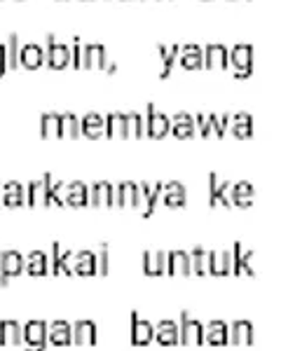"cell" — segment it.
<instances>
[{
  "label": "cell",
  "instance_id": "cell-1",
  "mask_svg": "<svg viewBox=\"0 0 295 351\" xmlns=\"http://www.w3.org/2000/svg\"><path fill=\"white\" fill-rule=\"evenodd\" d=\"M162 195V183H139V190H136V208L143 213V218H150L152 211L157 208V202H160Z\"/></svg>",
  "mask_w": 295,
  "mask_h": 351
},
{
  "label": "cell",
  "instance_id": "cell-2",
  "mask_svg": "<svg viewBox=\"0 0 295 351\" xmlns=\"http://www.w3.org/2000/svg\"><path fill=\"white\" fill-rule=\"evenodd\" d=\"M24 265L26 258L19 251H14V248H8V251L0 253V284L8 286V281L12 276H19L24 271Z\"/></svg>",
  "mask_w": 295,
  "mask_h": 351
},
{
  "label": "cell",
  "instance_id": "cell-3",
  "mask_svg": "<svg viewBox=\"0 0 295 351\" xmlns=\"http://www.w3.org/2000/svg\"><path fill=\"white\" fill-rule=\"evenodd\" d=\"M178 344H195L200 347L204 344V326L197 319H190L188 311L180 314V326H178Z\"/></svg>",
  "mask_w": 295,
  "mask_h": 351
},
{
  "label": "cell",
  "instance_id": "cell-4",
  "mask_svg": "<svg viewBox=\"0 0 295 351\" xmlns=\"http://www.w3.org/2000/svg\"><path fill=\"white\" fill-rule=\"evenodd\" d=\"M24 344L26 351L47 349V326H45V321H28L24 326Z\"/></svg>",
  "mask_w": 295,
  "mask_h": 351
},
{
  "label": "cell",
  "instance_id": "cell-5",
  "mask_svg": "<svg viewBox=\"0 0 295 351\" xmlns=\"http://www.w3.org/2000/svg\"><path fill=\"white\" fill-rule=\"evenodd\" d=\"M230 64L235 66V71H237V75L239 77H246V75H251V71H253V47L251 45H235V47L230 49Z\"/></svg>",
  "mask_w": 295,
  "mask_h": 351
},
{
  "label": "cell",
  "instance_id": "cell-6",
  "mask_svg": "<svg viewBox=\"0 0 295 351\" xmlns=\"http://www.w3.org/2000/svg\"><path fill=\"white\" fill-rule=\"evenodd\" d=\"M143 122H145V134L152 136V138H162V136H167L169 127H172V120H169L164 112L155 110V106H152V104L148 106Z\"/></svg>",
  "mask_w": 295,
  "mask_h": 351
},
{
  "label": "cell",
  "instance_id": "cell-7",
  "mask_svg": "<svg viewBox=\"0 0 295 351\" xmlns=\"http://www.w3.org/2000/svg\"><path fill=\"white\" fill-rule=\"evenodd\" d=\"M45 61L52 68H66L71 64V47L66 43L56 40V36H47V52H45Z\"/></svg>",
  "mask_w": 295,
  "mask_h": 351
},
{
  "label": "cell",
  "instance_id": "cell-8",
  "mask_svg": "<svg viewBox=\"0 0 295 351\" xmlns=\"http://www.w3.org/2000/svg\"><path fill=\"white\" fill-rule=\"evenodd\" d=\"M253 258L255 253L253 251H246L239 241L232 246V274H248V276H255V267H253Z\"/></svg>",
  "mask_w": 295,
  "mask_h": 351
},
{
  "label": "cell",
  "instance_id": "cell-9",
  "mask_svg": "<svg viewBox=\"0 0 295 351\" xmlns=\"http://www.w3.org/2000/svg\"><path fill=\"white\" fill-rule=\"evenodd\" d=\"M49 185H52V173H45L40 180H33L26 188V202L31 206H47Z\"/></svg>",
  "mask_w": 295,
  "mask_h": 351
},
{
  "label": "cell",
  "instance_id": "cell-10",
  "mask_svg": "<svg viewBox=\"0 0 295 351\" xmlns=\"http://www.w3.org/2000/svg\"><path fill=\"white\" fill-rule=\"evenodd\" d=\"M209 204L211 206H225L230 208L232 202H230V183H220L218 176L215 173H209Z\"/></svg>",
  "mask_w": 295,
  "mask_h": 351
},
{
  "label": "cell",
  "instance_id": "cell-11",
  "mask_svg": "<svg viewBox=\"0 0 295 351\" xmlns=\"http://www.w3.org/2000/svg\"><path fill=\"white\" fill-rule=\"evenodd\" d=\"M73 258H75V253L73 251H61V246L59 243H52V263H49V271H52V274H64V276H73Z\"/></svg>",
  "mask_w": 295,
  "mask_h": 351
},
{
  "label": "cell",
  "instance_id": "cell-12",
  "mask_svg": "<svg viewBox=\"0 0 295 351\" xmlns=\"http://www.w3.org/2000/svg\"><path fill=\"white\" fill-rule=\"evenodd\" d=\"M152 335H155V328H152L150 321L141 319L139 314H132V344L136 347H145V344L152 342Z\"/></svg>",
  "mask_w": 295,
  "mask_h": 351
},
{
  "label": "cell",
  "instance_id": "cell-13",
  "mask_svg": "<svg viewBox=\"0 0 295 351\" xmlns=\"http://www.w3.org/2000/svg\"><path fill=\"white\" fill-rule=\"evenodd\" d=\"M167 274H172V276H188V274H192L190 253H185V251L167 253Z\"/></svg>",
  "mask_w": 295,
  "mask_h": 351
},
{
  "label": "cell",
  "instance_id": "cell-14",
  "mask_svg": "<svg viewBox=\"0 0 295 351\" xmlns=\"http://www.w3.org/2000/svg\"><path fill=\"white\" fill-rule=\"evenodd\" d=\"M162 202L164 206L169 208H178V206H185V199H188V192H185V185L183 183H162Z\"/></svg>",
  "mask_w": 295,
  "mask_h": 351
},
{
  "label": "cell",
  "instance_id": "cell-15",
  "mask_svg": "<svg viewBox=\"0 0 295 351\" xmlns=\"http://www.w3.org/2000/svg\"><path fill=\"white\" fill-rule=\"evenodd\" d=\"M209 274L213 276H228L232 274V253L228 248L209 253Z\"/></svg>",
  "mask_w": 295,
  "mask_h": 351
},
{
  "label": "cell",
  "instance_id": "cell-16",
  "mask_svg": "<svg viewBox=\"0 0 295 351\" xmlns=\"http://www.w3.org/2000/svg\"><path fill=\"white\" fill-rule=\"evenodd\" d=\"M202 54H204V66L206 68H225L230 64L228 61V47L225 45H220V43H211V45H206V47L202 49Z\"/></svg>",
  "mask_w": 295,
  "mask_h": 351
},
{
  "label": "cell",
  "instance_id": "cell-17",
  "mask_svg": "<svg viewBox=\"0 0 295 351\" xmlns=\"http://www.w3.org/2000/svg\"><path fill=\"white\" fill-rule=\"evenodd\" d=\"M136 190H139V185L132 183V180H124V183H120L115 190H113V206L136 208Z\"/></svg>",
  "mask_w": 295,
  "mask_h": 351
},
{
  "label": "cell",
  "instance_id": "cell-18",
  "mask_svg": "<svg viewBox=\"0 0 295 351\" xmlns=\"http://www.w3.org/2000/svg\"><path fill=\"white\" fill-rule=\"evenodd\" d=\"M21 342H24V328L19 321H0V344L19 347Z\"/></svg>",
  "mask_w": 295,
  "mask_h": 351
},
{
  "label": "cell",
  "instance_id": "cell-19",
  "mask_svg": "<svg viewBox=\"0 0 295 351\" xmlns=\"http://www.w3.org/2000/svg\"><path fill=\"white\" fill-rule=\"evenodd\" d=\"M47 342H52L54 347H68L73 344V328L66 321H54L47 328Z\"/></svg>",
  "mask_w": 295,
  "mask_h": 351
},
{
  "label": "cell",
  "instance_id": "cell-20",
  "mask_svg": "<svg viewBox=\"0 0 295 351\" xmlns=\"http://www.w3.org/2000/svg\"><path fill=\"white\" fill-rule=\"evenodd\" d=\"M143 271L148 276L167 274V253L164 251H145L143 253Z\"/></svg>",
  "mask_w": 295,
  "mask_h": 351
},
{
  "label": "cell",
  "instance_id": "cell-21",
  "mask_svg": "<svg viewBox=\"0 0 295 351\" xmlns=\"http://www.w3.org/2000/svg\"><path fill=\"white\" fill-rule=\"evenodd\" d=\"M64 202L68 206H87L89 204V188L82 183V180H73V183L66 185V195Z\"/></svg>",
  "mask_w": 295,
  "mask_h": 351
},
{
  "label": "cell",
  "instance_id": "cell-22",
  "mask_svg": "<svg viewBox=\"0 0 295 351\" xmlns=\"http://www.w3.org/2000/svg\"><path fill=\"white\" fill-rule=\"evenodd\" d=\"M108 56L106 47L101 43H92L87 47H82V66L84 68H106Z\"/></svg>",
  "mask_w": 295,
  "mask_h": 351
},
{
  "label": "cell",
  "instance_id": "cell-23",
  "mask_svg": "<svg viewBox=\"0 0 295 351\" xmlns=\"http://www.w3.org/2000/svg\"><path fill=\"white\" fill-rule=\"evenodd\" d=\"M152 337L162 347H176L178 344V324H174V321H160L155 326V335Z\"/></svg>",
  "mask_w": 295,
  "mask_h": 351
},
{
  "label": "cell",
  "instance_id": "cell-24",
  "mask_svg": "<svg viewBox=\"0 0 295 351\" xmlns=\"http://www.w3.org/2000/svg\"><path fill=\"white\" fill-rule=\"evenodd\" d=\"M253 197H255L253 185H251V183H246V180H239V183L230 185V202L235 204V206H239V208L251 206V204H253Z\"/></svg>",
  "mask_w": 295,
  "mask_h": 351
},
{
  "label": "cell",
  "instance_id": "cell-25",
  "mask_svg": "<svg viewBox=\"0 0 295 351\" xmlns=\"http://www.w3.org/2000/svg\"><path fill=\"white\" fill-rule=\"evenodd\" d=\"M113 185L108 180H99L89 188V204L92 206H113Z\"/></svg>",
  "mask_w": 295,
  "mask_h": 351
},
{
  "label": "cell",
  "instance_id": "cell-26",
  "mask_svg": "<svg viewBox=\"0 0 295 351\" xmlns=\"http://www.w3.org/2000/svg\"><path fill=\"white\" fill-rule=\"evenodd\" d=\"M178 61L183 68H190V71H195V68H202L204 66V54H202V47L200 45H183L178 52Z\"/></svg>",
  "mask_w": 295,
  "mask_h": 351
},
{
  "label": "cell",
  "instance_id": "cell-27",
  "mask_svg": "<svg viewBox=\"0 0 295 351\" xmlns=\"http://www.w3.org/2000/svg\"><path fill=\"white\" fill-rule=\"evenodd\" d=\"M73 344H80V347L96 344V326L92 321H78L73 328Z\"/></svg>",
  "mask_w": 295,
  "mask_h": 351
},
{
  "label": "cell",
  "instance_id": "cell-28",
  "mask_svg": "<svg viewBox=\"0 0 295 351\" xmlns=\"http://www.w3.org/2000/svg\"><path fill=\"white\" fill-rule=\"evenodd\" d=\"M19 61L24 64L26 68H38L45 64V49L43 45L38 43H26L19 52Z\"/></svg>",
  "mask_w": 295,
  "mask_h": 351
},
{
  "label": "cell",
  "instance_id": "cell-29",
  "mask_svg": "<svg viewBox=\"0 0 295 351\" xmlns=\"http://www.w3.org/2000/svg\"><path fill=\"white\" fill-rule=\"evenodd\" d=\"M80 132L89 138H96V136L106 134V117L99 115V112H87V115L80 120Z\"/></svg>",
  "mask_w": 295,
  "mask_h": 351
},
{
  "label": "cell",
  "instance_id": "cell-30",
  "mask_svg": "<svg viewBox=\"0 0 295 351\" xmlns=\"http://www.w3.org/2000/svg\"><path fill=\"white\" fill-rule=\"evenodd\" d=\"M73 274H80V276L96 274V253L92 251L75 253V258H73Z\"/></svg>",
  "mask_w": 295,
  "mask_h": 351
},
{
  "label": "cell",
  "instance_id": "cell-31",
  "mask_svg": "<svg viewBox=\"0 0 295 351\" xmlns=\"http://www.w3.org/2000/svg\"><path fill=\"white\" fill-rule=\"evenodd\" d=\"M174 132V136H178V138H190V136H195L197 127H195V117L188 115V112H178V115L172 120V127H169Z\"/></svg>",
  "mask_w": 295,
  "mask_h": 351
},
{
  "label": "cell",
  "instance_id": "cell-32",
  "mask_svg": "<svg viewBox=\"0 0 295 351\" xmlns=\"http://www.w3.org/2000/svg\"><path fill=\"white\" fill-rule=\"evenodd\" d=\"M26 202V188L16 180L3 185V204L5 206H21Z\"/></svg>",
  "mask_w": 295,
  "mask_h": 351
},
{
  "label": "cell",
  "instance_id": "cell-33",
  "mask_svg": "<svg viewBox=\"0 0 295 351\" xmlns=\"http://www.w3.org/2000/svg\"><path fill=\"white\" fill-rule=\"evenodd\" d=\"M230 339L232 344H253V324L251 321H235L230 328Z\"/></svg>",
  "mask_w": 295,
  "mask_h": 351
},
{
  "label": "cell",
  "instance_id": "cell-34",
  "mask_svg": "<svg viewBox=\"0 0 295 351\" xmlns=\"http://www.w3.org/2000/svg\"><path fill=\"white\" fill-rule=\"evenodd\" d=\"M228 127L232 129V134L237 138H248L253 134V117L248 112H237L235 117H230V124Z\"/></svg>",
  "mask_w": 295,
  "mask_h": 351
},
{
  "label": "cell",
  "instance_id": "cell-35",
  "mask_svg": "<svg viewBox=\"0 0 295 351\" xmlns=\"http://www.w3.org/2000/svg\"><path fill=\"white\" fill-rule=\"evenodd\" d=\"M204 342L213 344V347H225V344H228V326H225L223 321L209 324V328L204 330Z\"/></svg>",
  "mask_w": 295,
  "mask_h": 351
},
{
  "label": "cell",
  "instance_id": "cell-36",
  "mask_svg": "<svg viewBox=\"0 0 295 351\" xmlns=\"http://www.w3.org/2000/svg\"><path fill=\"white\" fill-rule=\"evenodd\" d=\"M24 269L31 276H45L49 271V260H47V256H45L43 251H33L31 256L26 258Z\"/></svg>",
  "mask_w": 295,
  "mask_h": 351
},
{
  "label": "cell",
  "instance_id": "cell-37",
  "mask_svg": "<svg viewBox=\"0 0 295 351\" xmlns=\"http://www.w3.org/2000/svg\"><path fill=\"white\" fill-rule=\"evenodd\" d=\"M106 134L117 136V138H127V115L124 112H110V115H106Z\"/></svg>",
  "mask_w": 295,
  "mask_h": 351
},
{
  "label": "cell",
  "instance_id": "cell-38",
  "mask_svg": "<svg viewBox=\"0 0 295 351\" xmlns=\"http://www.w3.org/2000/svg\"><path fill=\"white\" fill-rule=\"evenodd\" d=\"M40 134L45 138L52 136H61V115L59 112H45L40 117Z\"/></svg>",
  "mask_w": 295,
  "mask_h": 351
},
{
  "label": "cell",
  "instance_id": "cell-39",
  "mask_svg": "<svg viewBox=\"0 0 295 351\" xmlns=\"http://www.w3.org/2000/svg\"><path fill=\"white\" fill-rule=\"evenodd\" d=\"M209 253L211 251H206V248H202V246H195L190 251V260H192V274H209Z\"/></svg>",
  "mask_w": 295,
  "mask_h": 351
},
{
  "label": "cell",
  "instance_id": "cell-40",
  "mask_svg": "<svg viewBox=\"0 0 295 351\" xmlns=\"http://www.w3.org/2000/svg\"><path fill=\"white\" fill-rule=\"evenodd\" d=\"M178 52H180V45H172V47L160 45V47H157V54H160V59H162V77H167L172 66L178 61Z\"/></svg>",
  "mask_w": 295,
  "mask_h": 351
},
{
  "label": "cell",
  "instance_id": "cell-41",
  "mask_svg": "<svg viewBox=\"0 0 295 351\" xmlns=\"http://www.w3.org/2000/svg\"><path fill=\"white\" fill-rule=\"evenodd\" d=\"M61 136L66 138H78L80 136V120L73 112H64L61 115Z\"/></svg>",
  "mask_w": 295,
  "mask_h": 351
},
{
  "label": "cell",
  "instance_id": "cell-42",
  "mask_svg": "<svg viewBox=\"0 0 295 351\" xmlns=\"http://www.w3.org/2000/svg\"><path fill=\"white\" fill-rule=\"evenodd\" d=\"M124 115H127V138L129 136L139 138V136L145 134V122L141 112H124Z\"/></svg>",
  "mask_w": 295,
  "mask_h": 351
},
{
  "label": "cell",
  "instance_id": "cell-43",
  "mask_svg": "<svg viewBox=\"0 0 295 351\" xmlns=\"http://www.w3.org/2000/svg\"><path fill=\"white\" fill-rule=\"evenodd\" d=\"M19 36L16 33H10L8 43H5V54H8V68H16L19 66Z\"/></svg>",
  "mask_w": 295,
  "mask_h": 351
},
{
  "label": "cell",
  "instance_id": "cell-44",
  "mask_svg": "<svg viewBox=\"0 0 295 351\" xmlns=\"http://www.w3.org/2000/svg\"><path fill=\"white\" fill-rule=\"evenodd\" d=\"M108 271H110V248H108V243H101L96 251V274L106 276Z\"/></svg>",
  "mask_w": 295,
  "mask_h": 351
},
{
  "label": "cell",
  "instance_id": "cell-45",
  "mask_svg": "<svg viewBox=\"0 0 295 351\" xmlns=\"http://www.w3.org/2000/svg\"><path fill=\"white\" fill-rule=\"evenodd\" d=\"M64 195H66V183H52L49 185V195H47V206L49 204H66L64 202Z\"/></svg>",
  "mask_w": 295,
  "mask_h": 351
},
{
  "label": "cell",
  "instance_id": "cell-46",
  "mask_svg": "<svg viewBox=\"0 0 295 351\" xmlns=\"http://www.w3.org/2000/svg\"><path fill=\"white\" fill-rule=\"evenodd\" d=\"M195 127L200 129V134L202 136H213V132H211V120H209L206 115H195Z\"/></svg>",
  "mask_w": 295,
  "mask_h": 351
},
{
  "label": "cell",
  "instance_id": "cell-47",
  "mask_svg": "<svg viewBox=\"0 0 295 351\" xmlns=\"http://www.w3.org/2000/svg\"><path fill=\"white\" fill-rule=\"evenodd\" d=\"M71 66L82 68V45L78 38L73 40V47H71Z\"/></svg>",
  "mask_w": 295,
  "mask_h": 351
},
{
  "label": "cell",
  "instance_id": "cell-48",
  "mask_svg": "<svg viewBox=\"0 0 295 351\" xmlns=\"http://www.w3.org/2000/svg\"><path fill=\"white\" fill-rule=\"evenodd\" d=\"M209 120H211L213 136H223L225 134V127H223V122H220V115H209Z\"/></svg>",
  "mask_w": 295,
  "mask_h": 351
},
{
  "label": "cell",
  "instance_id": "cell-49",
  "mask_svg": "<svg viewBox=\"0 0 295 351\" xmlns=\"http://www.w3.org/2000/svg\"><path fill=\"white\" fill-rule=\"evenodd\" d=\"M8 71V54H5V45L0 43V75Z\"/></svg>",
  "mask_w": 295,
  "mask_h": 351
},
{
  "label": "cell",
  "instance_id": "cell-50",
  "mask_svg": "<svg viewBox=\"0 0 295 351\" xmlns=\"http://www.w3.org/2000/svg\"><path fill=\"white\" fill-rule=\"evenodd\" d=\"M0 206H3V185H0Z\"/></svg>",
  "mask_w": 295,
  "mask_h": 351
}]
</instances>
